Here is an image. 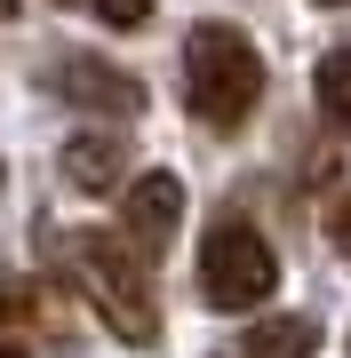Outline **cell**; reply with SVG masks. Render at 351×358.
I'll return each mask as SVG.
<instances>
[{
    "mask_svg": "<svg viewBox=\"0 0 351 358\" xmlns=\"http://www.w3.org/2000/svg\"><path fill=\"white\" fill-rule=\"evenodd\" d=\"M48 263L56 279L96 294V319H104L120 343H160V310H152V271H144L136 247H120V231H48Z\"/></svg>",
    "mask_w": 351,
    "mask_h": 358,
    "instance_id": "cell-1",
    "label": "cell"
},
{
    "mask_svg": "<svg viewBox=\"0 0 351 358\" xmlns=\"http://www.w3.org/2000/svg\"><path fill=\"white\" fill-rule=\"evenodd\" d=\"M184 103L208 120L216 136L247 128V112L263 103V56L240 24H192L184 32Z\"/></svg>",
    "mask_w": 351,
    "mask_h": 358,
    "instance_id": "cell-2",
    "label": "cell"
},
{
    "mask_svg": "<svg viewBox=\"0 0 351 358\" xmlns=\"http://www.w3.org/2000/svg\"><path fill=\"white\" fill-rule=\"evenodd\" d=\"M272 287H280L272 239H263L256 223H240V215H216L208 239H200V294H208V310H247Z\"/></svg>",
    "mask_w": 351,
    "mask_h": 358,
    "instance_id": "cell-3",
    "label": "cell"
},
{
    "mask_svg": "<svg viewBox=\"0 0 351 358\" xmlns=\"http://www.w3.org/2000/svg\"><path fill=\"white\" fill-rule=\"evenodd\" d=\"M184 223V176H168V167H144V176L120 183V231H128V247L144 263L160 255V247L176 239Z\"/></svg>",
    "mask_w": 351,
    "mask_h": 358,
    "instance_id": "cell-4",
    "label": "cell"
},
{
    "mask_svg": "<svg viewBox=\"0 0 351 358\" xmlns=\"http://www.w3.org/2000/svg\"><path fill=\"white\" fill-rule=\"evenodd\" d=\"M56 96H64L72 112H96V120H136L144 112V80L104 64V56H64V64H56Z\"/></svg>",
    "mask_w": 351,
    "mask_h": 358,
    "instance_id": "cell-5",
    "label": "cell"
},
{
    "mask_svg": "<svg viewBox=\"0 0 351 358\" xmlns=\"http://www.w3.org/2000/svg\"><path fill=\"white\" fill-rule=\"evenodd\" d=\"M56 176H64L72 192L104 199V192H120V176H128V143L120 136H72L64 152H56Z\"/></svg>",
    "mask_w": 351,
    "mask_h": 358,
    "instance_id": "cell-6",
    "label": "cell"
},
{
    "mask_svg": "<svg viewBox=\"0 0 351 358\" xmlns=\"http://www.w3.org/2000/svg\"><path fill=\"white\" fill-rule=\"evenodd\" d=\"M312 350H319V319H303V310L247 327V358H312Z\"/></svg>",
    "mask_w": 351,
    "mask_h": 358,
    "instance_id": "cell-7",
    "label": "cell"
},
{
    "mask_svg": "<svg viewBox=\"0 0 351 358\" xmlns=\"http://www.w3.org/2000/svg\"><path fill=\"white\" fill-rule=\"evenodd\" d=\"M312 88H319V112H327V120H336V128L351 136V48H327V56H319Z\"/></svg>",
    "mask_w": 351,
    "mask_h": 358,
    "instance_id": "cell-8",
    "label": "cell"
},
{
    "mask_svg": "<svg viewBox=\"0 0 351 358\" xmlns=\"http://www.w3.org/2000/svg\"><path fill=\"white\" fill-rule=\"evenodd\" d=\"M96 16L120 32H136V24H152V0H96Z\"/></svg>",
    "mask_w": 351,
    "mask_h": 358,
    "instance_id": "cell-9",
    "label": "cell"
},
{
    "mask_svg": "<svg viewBox=\"0 0 351 358\" xmlns=\"http://www.w3.org/2000/svg\"><path fill=\"white\" fill-rule=\"evenodd\" d=\"M32 303H40V294H32V287H16V271L0 263V319H25Z\"/></svg>",
    "mask_w": 351,
    "mask_h": 358,
    "instance_id": "cell-10",
    "label": "cell"
},
{
    "mask_svg": "<svg viewBox=\"0 0 351 358\" xmlns=\"http://www.w3.org/2000/svg\"><path fill=\"white\" fill-rule=\"evenodd\" d=\"M327 239H336V255L351 263V192H343L336 207H327Z\"/></svg>",
    "mask_w": 351,
    "mask_h": 358,
    "instance_id": "cell-11",
    "label": "cell"
},
{
    "mask_svg": "<svg viewBox=\"0 0 351 358\" xmlns=\"http://www.w3.org/2000/svg\"><path fill=\"white\" fill-rule=\"evenodd\" d=\"M0 358H25V350H16V343H0Z\"/></svg>",
    "mask_w": 351,
    "mask_h": 358,
    "instance_id": "cell-12",
    "label": "cell"
},
{
    "mask_svg": "<svg viewBox=\"0 0 351 358\" xmlns=\"http://www.w3.org/2000/svg\"><path fill=\"white\" fill-rule=\"evenodd\" d=\"M319 8H351V0H319Z\"/></svg>",
    "mask_w": 351,
    "mask_h": 358,
    "instance_id": "cell-13",
    "label": "cell"
},
{
    "mask_svg": "<svg viewBox=\"0 0 351 358\" xmlns=\"http://www.w3.org/2000/svg\"><path fill=\"white\" fill-rule=\"evenodd\" d=\"M0 16H16V0H0Z\"/></svg>",
    "mask_w": 351,
    "mask_h": 358,
    "instance_id": "cell-14",
    "label": "cell"
},
{
    "mask_svg": "<svg viewBox=\"0 0 351 358\" xmlns=\"http://www.w3.org/2000/svg\"><path fill=\"white\" fill-rule=\"evenodd\" d=\"M0 176H8V167H0Z\"/></svg>",
    "mask_w": 351,
    "mask_h": 358,
    "instance_id": "cell-15",
    "label": "cell"
}]
</instances>
